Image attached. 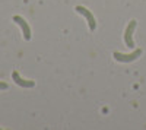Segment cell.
<instances>
[{
	"mask_svg": "<svg viewBox=\"0 0 146 130\" xmlns=\"http://www.w3.org/2000/svg\"><path fill=\"white\" fill-rule=\"evenodd\" d=\"M142 56V50L140 48H136L131 54H123V53H114V58L117 62H121V63H130V62H135Z\"/></svg>",
	"mask_w": 146,
	"mask_h": 130,
	"instance_id": "6da1fadb",
	"label": "cell"
},
{
	"mask_svg": "<svg viewBox=\"0 0 146 130\" xmlns=\"http://www.w3.org/2000/svg\"><path fill=\"white\" fill-rule=\"evenodd\" d=\"M75 10L79 12L80 15L85 16V19L88 21V25H89V29H91V31H95V29H96V21H95V16L92 15V12H91L89 9L83 7V6H76Z\"/></svg>",
	"mask_w": 146,
	"mask_h": 130,
	"instance_id": "7a4b0ae2",
	"label": "cell"
},
{
	"mask_svg": "<svg viewBox=\"0 0 146 130\" xmlns=\"http://www.w3.org/2000/svg\"><path fill=\"white\" fill-rule=\"evenodd\" d=\"M136 25H137V22L133 19L129 25H127L126 31H124V42H126L127 47H130V48H133V47H135V41H133V32H135Z\"/></svg>",
	"mask_w": 146,
	"mask_h": 130,
	"instance_id": "3957f363",
	"label": "cell"
},
{
	"mask_svg": "<svg viewBox=\"0 0 146 130\" xmlns=\"http://www.w3.org/2000/svg\"><path fill=\"white\" fill-rule=\"evenodd\" d=\"M13 22H16L18 25L21 27V29H22V34H23V38H25L27 41H29L31 40V28H29V25L27 23V21L23 19L22 16H13Z\"/></svg>",
	"mask_w": 146,
	"mask_h": 130,
	"instance_id": "277c9868",
	"label": "cell"
},
{
	"mask_svg": "<svg viewBox=\"0 0 146 130\" xmlns=\"http://www.w3.org/2000/svg\"><path fill=\"white\" fill-rule=\"evenodd\" d=\"M12 79L15 80L16 85H19V86H22V88H34V86H35V82H34V80L22 79V78L19 76L18 72H13V73H12Z\"/></svg>",
	"mask_w": 146,
	"mask_h": 130,
	"instance_id": "5b68a950",
	"label": "cell"
},
{
	"mask_svg": "<svg viewBox=\"0 0 146 130\" xmlns=\"http://www.w3.org/2000/svg\"><path fill=\"white\" fill-rule=\"evenodd\" d=\"M2 89H7V84H5V82H0V91Z\"/></svg>",
	"mask_w": 146,
	"mask_h": 130,
	"instance_id": "8992f818",
	"label": "cell"
}]
</instances>
